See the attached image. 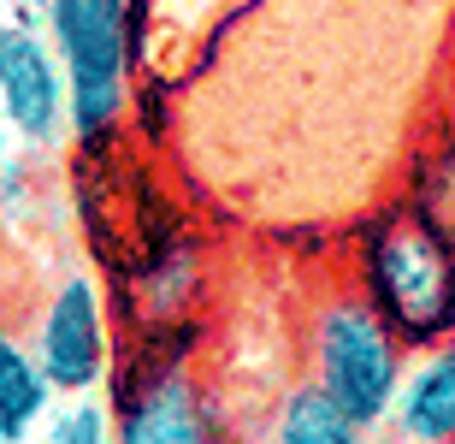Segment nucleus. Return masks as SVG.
Wrapping results in <instances>:
<instances>
[{
  "mask_svg": "<svg viewBox=\"0 0 455 444\" xmlns=\"http://www.w3.org/2000/svg\"><path fill=\"white\" fill-rule=\"evenodd\" d=\"M349 291L420 356L432 343L455 338V238L396 202L355 220L349 243Z\"/></svg>",
  "mask_w": 455,
  "mask_h": 444,
  "instance_id": "nucleus-1",
  "label": "nucleus"
},
{
  "mask_svg": "<svg viewBox=\"0 0 455 444\" xmlns=\"http://www.w3.org/2000/svg\"><path fill=\"white\" fill-rule=\"evenodd\" d=\"M302 361H307L302 367L307 385H320L361 432H379L396 415L414 350L361 303V291L331 285V291L314 296L302 320Z\"/></svg>",
  "mask_w": 455,
  "mask_h": 444,
  "instance_id": "nucleus-2",
  "label": "nucleus"
},
{
  "mask_svg": "<svg viewBox=\"0 0 455 444\" xmlns=\"http://www.w3.org/2000/svg\"><path fill=\"white\" fill-rule=\"evenodd\" d=\"M48 42L66 66V131L101 149L124 131L136 60V0H48Z\"/></svg>",
  "mask_w": 455,
  "mask_h": 444,
  "instance_id": "nucleus-3",
  "label": "nucleus"
},
{
  "mask_svg": "<svg viewBox=\"0 0 455 444\" xmlns=\"http://www.w3.org/2000/svg\"><path fill=\"white\" fill-rule=\"evenodd\" d=\"M30 350L48 374L53 397H95L113 367V320H107L101 285L84 273L60 279L30 326Z\"/></svg>",
  "mask_w": 455,
  "mask_h": 444,
  "instance_id": "nucleus-4",
  "label": "nucleus"
},
{
  "mask_svg": "<svg viewBox=\"0 0 455 444\" xmlns=\"http://www.w3.org/2000/svg\"><path fill=\"white\" fill-rule=\"evenodd\" d=\"M113 444H231V421L184 361H154L118 385Z\"/></svg>",
  "mask_w": 455,
  "mask_h": 444,
  "instance_id": "nucleus-5",
  "label": "nucleus"
},
{
  "mask_svg": "<svg viewBox=\"0 0 455 444\" xmlns=\"http://www.w3.org/2000/svg\"><path fill=\"white\" fill-rule=\"evenodd\" d=\"M0 119L36 149L66 137V66L48 36L24 24H0Z\"/></svg>",
  "mask_w": 455,
  "mask_h": 444,
  "instance_id": "nucleus-6",
  "label": "nucleus"
},
{
  "mask_svg": "<svg viewBox=\"0 0 455 444\" xmlns=\"http://www.w3.org/2000/svg\"><path fill=\"white\" fill-rule=\"evenodd\" d=\"M390 432H396V444H455V338L408 361Z\"/></svg>",
  "mask_w": 455,
  "mask_h": 444,
  "instance_id": "nucleus-7",
  "label": "nucleus"
},
{
  "mask_svg": "<svg viewBox=\"0 0 455 444\" xmlns=\"http://www.w3.org/2000/svg\"><path fill=\"white\" fill-rule=\"evenodd\" d=\"M48 403H53V385L42 374V361H36L30 338L0 326V439L24 444L48 421Z\"/></svg>",
  "mask_w": 455,
  "mask_h": 444,
  "instance_id": "nucleus-8",
  "label": "nucleus"
},
{
  "mask_svg": "<svg viewBox=\"0 0 455 444\" xmlns=\"http://www.w3.org/2000/svg\"><path fill=\"white\" fill-rule=\"evenodd\" d=\"M267 444H367V432L320 392V385H284L267 415Z\"/></svg>",
  "mask_w": 455,
  "mask_h": 444,
  "instance_id": "nucleus-9",
  "label": "nucleus"
},
{
  "mask_svg": "<svg viewBox=\"0 0 455 444\" xmlns=\"http://www.w3.org/2000/svg\"><path fill=\"white\" fill-rule=\"evenodd\" d=\"M403 202L414 207L420 220H432L438 231L455 238V137H450V131H432V137L414 149Z\"/></svg>",
  "mask_w": 455,
  "mask_h": 444,
  "instance_id": "nucleus-10",
  "label": "nucleus"
},
{
  "mask_svg": "<svg viewBox=\"0 0 455 444\" xmlns=\"http://www.w3.org/2000/svg\"><path fill=\"white\" fill-rule=\"evenodd\" d=\"M42 444H113V415L89 397H71V409L42 421Z\"/></svg>",
  "mask_w": 455,
  "mask_h": 444,
  "instance_id": "nucleus-11",
  "label": "nucleus"
},
{
  "mask_svg": "<svg viewBox=\"0 0 455 444\" xmlns=\"http://www.w3.org/2000/svg\"><path fill=\"white\" fill-rule=\"evenodd\" d=\"M438 131H450V137H455V42H450V53H443V84H438Z\"/></svg>",
  "mask_w": 455,
  "mask_h": 444,
  "instance_id": "nucleus-12",
  "label": "nucleus"
},
{
  "mask_svg": "<svg viewBox=\"0 0 455 444\" xmlns=\"http://www.w3.org/2000/svg\"><path fill=\"white\" fill-rule=\"evenodd\" d=\"M0 154H6V119H0Z\"/></svg>",
  "mask_w": 455,
  "mask_h": 444,
  "instance_id": "nucleus-13",
  "label": "nucleus"
}]
</instances>
